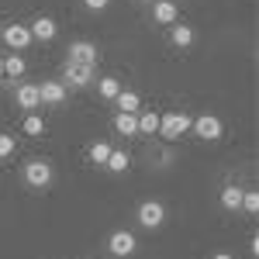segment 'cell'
Listing matches in <instances>:
<instances>
[{"label": "cell", "mask_w": 259, "mask_h": 259, "mask_svg": "<svg viewBox=\"0 0 259 259\" xmlns=\"http://www.w3.org/2000/svg\"><path fill=\"white\" fill-rule=\"evenodd\" d=\"M190 114L187 111H169V114H159V135L162 139H169V142H177L183 139L187 132H190Z\"/></svg>", "instance_id": "6da1fadb"}, {"label": "cell", "mask_w": 259, "mask_h": 259, "mask_svg": "<svg viewBox=\"0 0 259 259\" xmlns=\"http://www.w3.org/2000/svg\"><path fill=\"white\" fill-rule=\"evenodd\" d=\"M24 183L35 187V190H45L52 183V162L49 159H28L24 162Z\"/></svg>", "instance_id": "7a4b0ae2"}, {"label": "cell", "mask_w": 259, "mask_h": 259, "mask_svg": "<svg viewBox=\"0 0 259 259\" xmlns=\"http://www.w3.org/2000/svg\"><path fill=\"white\" fill-rule=\"evenodd\" d=\"M190 128H194V135L204 142H218L221 132H225V124H221V118H214V114H200V118L190 121Z\"/></svg>", "instance_id": "3957f363"}, {"label": "cell", "mask_w": 259, "mask_h": 259, "mask_svg": "<svg viewBox=\"0 0 259 259\" xmlns=\"http://www.w3.org/2000/svg\"><path fill=\"white\" fill-rule=\"evenodd\" d=\"M62 83L66 87H87V83H94V66L90 62H66V73H62Z\"/></svg>", "instance_id": "277c9868"}, {"label": "cell", "mask_w": 259, "mask_h": 259, "mask_svg": "<svg viewBox=\"0 0 259 259\" xmlns=\"http://www.w3.org/2000/svg\"><path fill=\"white\" fill-rule=\"evenodd\" d=\"M135 245H139V239H135L128 228H118V232H111V239H107V249H111V256H118V259L132 256V252H135Z\"/></svg>", "instance_id": "5b68a950"}, {"label": "cell", "mask_w": 259, "mask_h": 259, "mask_svg": "<svg viewBox=\"0 0 259 259\" xmlns=\"http://www.w3.org/2000/svg\"><path fill=\"white\" fill-rule=\"evenodd\" d=\"M162 221H166V207H162L159 200H142L139 204V225L142 228H159Z\"/></svg>", "instance_id": "8992f818"}, {"label": "cell", "mask_w": 259, "mask_h": 259, "mask_svg": "<svg viewBox=\"0 0 259 259\" xmlns=\"http://www.w3.org/2000/svg\"><path fill=\"white\" fill-rule=\"evenodd\" d=\"M0 38L7 41V45H11V49H14V52H21V49H28V45H31V28H28V24H7V28H4V31H0Z\"/></svg>", "instance_id": "52a82bcc"}, {"label": "cell", "mask_w": 259, "mask_h": 259, "mask_svg": "<svg viewBox=\"0 0 259 259\" xmlns=\"http://www.w3.org/2000/svg\"><path fill=\"white\" fill-rule=\"evenodd\" d=\"M180 7L177 0H152V21L156 24H177Z\"/></svg>", "instance_id": "ba28073f"}, {"label": "cell", "mask_w": 259, "mask_h": 259, "mask_svg": "<svg viewBox=\"0 0 259 259\" xmlns=\"http://www.w3.org/2000/svg\"><path fill=\"white\" fill-rule=\"evenodd\" d=\"M97 45H94V41H73V45H69V59L73 62H90V66H97Z\"/></svg>", "instance_id": "9c48e42d"}, {"label": "cell", "mask_w": 259, "mask_h": 259, "mask_svg": "<svg viewBox=\"0 0 259 259\" xmlns=\"http://www.w3.org/2000/svg\"><path fill=\"white\" fill-rule=\"evenodd\" d=\"M38 100L41 104H62L66 100V83H56V80H49V83H41L38 87Z\"/></svg>", "instance_id": "30bf717a"}, {"label": "cell", "mask_w": 259, "mask_h": 259, "mask_svg": "<svg viewBox=\"0 0 259 259\" xmlns=\"http://www.w3.org/2000/svg\"><path fill=\"white\" fill-rule=\"evenodd\" d=\"M114 132L124 135V139H135V135H139V118L128 114V111H118V114H114Z\"/></svg>", "instance_id": "8fae6325"}, {"label": "cell", "mask_w": 259, "mask_h": 259, "mask_svg": "<svg viewBox=\"0 0 259 259\" xmlns=\"http://www.w3.org/2000/svg\"><path fill=\"white\" fill-rule=\"evenodd\" d=\"M18 104L24 107V111H35V107H41L38 87H35V83H21V87H18Z\"/></svg>", "instance_id": "7c38bea8"}, {"label": "cell", "mask_w": 259, "mask_h": 259, "mask_svg": "<svg viewBox=\"0 0 259 259\" xmlns=\"http://www.w3.org/2000/svg\"><path fill=\"white\" fill-rule=\"evenodd\" d=\"M59 35V28H56V21L52 18H38L35 24H31V38H38V41H52Z\"/></svg>", "instance_id": "4fadbf2b"}, {"label": "cell", "mask_w": 259, "mask_h": 259, "mask_svg": "<svg viewBox=\"0 0 259 259\" xmlns=\"http://www.w3.org/2000/svg\"><path fill=\"white\" fill-rule=\"evenodd\" d=\"M114 104H118V111H128V114H139L142 111V97L135 90H121L118 97H114Z\"/></svg>", "instance_id": "5bb4252c"}, {"label": "cell", "mask_w": 259, "mask_h": 259, "mask_svg": "<svg viewBox=\"0 0 259 259\" xmlns=\"http://www.w3.org/2000/svg\"><path fill=\"white\" fill-rule=\"evenodd\" d=\"M169 41H173L177 49L194 45V28H190V24H173V28H169Z\"/></svg>", "instance_id": "9a60e30c"}, {"label": "cell", "mask_w": 259, "mask_h": 259, "mask_svg": "<svg viewBox=\"0 0 259 259\" xmlns=\"http://www.w3.org/2000/svg\"><path fill=\"white\" fill-rule=\"evenodd\" d=\"M139 135H156L159 132V114L156 111H139Z\"/></svg>", "instance_id": "2e32d148"}, {"label": "cell", "mask_w": 259, "mask_h": 259, "mask_svg": "<svg viewBox=\"0 0 259 259\" xmlns=\"http://www.w3.org/2000/svg\"><path fill=\"white\" fill-rule=\"evenodd\" d=\"M218 200H221L225 211H239V207H242V190H239V187H225V190L218 194Z\"/></svg>", "instance_id": "e0dca14e"}, {"label": "cell", "mask_w": 259, "mask_h": 259, "mask_svg": "<svg viewBox=\"0 0 259 259\" xmlns=\"http://www.w3.org/2000/svg\"><path fill=\"white\" fill-rule=\"evenodd\" d=\"M111 173H124L128 166H132V159H128V152H121V149H111V156H107V162H104Z\"/></svg>", "instance_id": "ac0fdd59"}, {"label": "cell", "mask_w": 259, "mask_h": 259, "mask_svg": "<svg viewBox=\"0 0 259 259\" xmlns=\"http://www.w3.org/2000/svg\"><path fill=\"white\" fill-rule=\"evenodd\" d=\"M118 94H121V80L118 76H100V97L114 100Z\"/></svg>", "instance_id": "d6986e66"}, {"label": "cell", "mask_w": 259, "mask_h": 259, "mask_svg": "<svg viewBox=\"0 0 259 259\" xmlns=\"http://www.w3.org/2000/svg\"><path fill=\"white\" fill-rule=\"evenodd\" d=\"M4 73H7L11 80H21V76H24V59H21V56H7V59H4Z\"/></svg>", "instance_id": "ffe728a7"}, {"label": "cell", "mask_w": 259, "mask_h": 259, "mask_svg": "<svg viewBox=\"0 0 259 259\" xmlns=\"http://www.w3.org/2000/svg\"><path fill=\"white\" fill-rule=\"evenodd\" d=\"M107 156H111V145H107V142L100 139V142H94V145H90V159L97 162V166H104V162H107Z\"/></svg>", "instance_id": "44dd1931"}, {"label": "cell", "mask_w": 259, "mask_h": 259, "mask_svg": "<svg viewBox=\"0 0 259 259\" xmlns=\"http://www.w3.org/2000/svg\"><path fill=\"white\" fill-rule=\"evenodd\" d=\"M24 135H45V121L38 114H28L24 118Z\"/></svg>", "instance_id": "7402d4cb"}, {"label": "cell", "mask_w": 259, "mask_h": 259, "mask_svg": "<svg viewBox=\"0 0 259 259\" xmlns=\"http://www.w3.org/2000/svg\"><path fill=\"white\" fill-rule=\"evenodd\" d=\"M242 207H245L249 214H256V211H259V194H256V190H242Z\"/></svg>", "instance_id": "603a6c76"}, {"label": "cell", "mask_w": 259, "mask_h": 259, "mask_svg": "<svg viewBox=\"0 0 259 259\" xmlns=\"http://www.w3.org/2000/svg\"><path fill=\"white\" fill-rule=\"evenodd\" d=\"M14 145H18L14 135H0V159H4V156H11V152H14Z\"/></svg>", "instance_id": "cb8c5ba5"}, {"label": "cell", "mask_w": 259, "mask_h": 259, "mask_svg": "<svg viewBox=\"0 0 259 259\" xmlns=\"http://www.w3.org/2000/svg\"><path fill=\"white\" fill-rule=\"evenodd\" d=\"M83 4H87V11H104L111 0H83Z\"/></svg>", "instance_id": "d4e9b609"}, {"label": "cell", "mask_w": 259, "mask_h": 259, "mask_svg": "<svg viewBox=\"0 0 259 259\" xmlns=\"http://www.w3.org/2000/svg\"><path fill=\"white\" fill-rule=\"evenodd\" d=\"M211 259H235V256H232V252H214Z\"/></svg>", "instance_id": "484cf974"}, {"label": "cell", "mask_w": 259, "mask_h": 259, "mask_svg": "<svg viewBox=\"0 0 259 259\" xmlns=\"http://www.w3.org/2000/svg\"><path fill=\"white\" fill-rule=\"evenodd\" d=\"M0 76H4V59H0Z\"/></svg>", "instance_id": "4316f807"}]
</instances>
